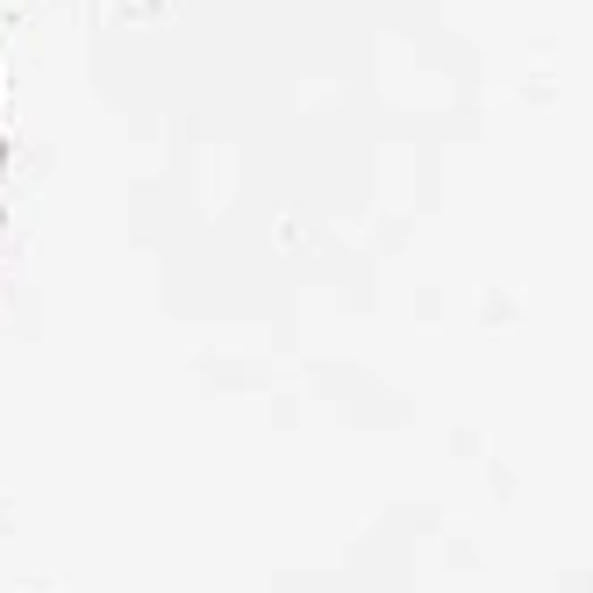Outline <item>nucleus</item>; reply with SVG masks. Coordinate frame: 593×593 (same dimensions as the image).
<instances>
[]
</instances>
